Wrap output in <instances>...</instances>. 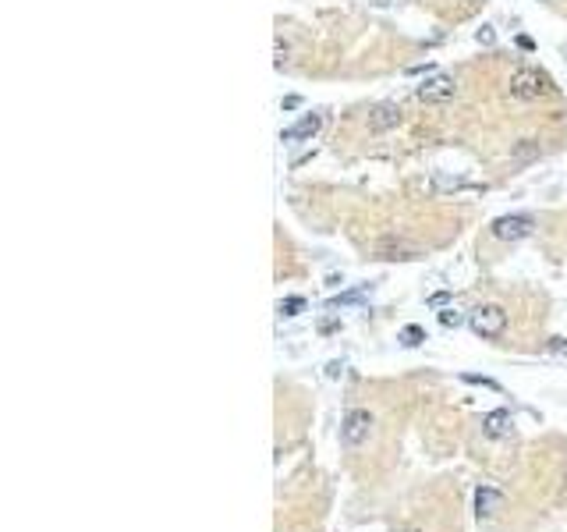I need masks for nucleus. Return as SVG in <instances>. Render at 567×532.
Here are the masks:
<instances>
[{
	"label": "nucleus",
	"instance_id": "nucleus-17",
	"mask_svg": "<svg viewBox=\"0 0 567 532\" xmlns=\"http://www.w3.org/2000/svg\"><path fill=\"white\" fill-rule=\"evenodd\" d=\"M479 43H486V47L493 43V29H490V25H482V32H479Z\"/></svg>",
	"mask_w": 567,
	"mask_h": 532
},
{
	"label": "nucleus",
	"instance_id": "nucleus-2",
	"mask_svg": "<svg viewBox=\"0 0 567 532\" xmlns=\"http://www.w3.org/2000/svg\"><path fill=\"white\" fill-rule=\"evenodd\" d=\"M372 426H376L372 412H365V408H351V412L344 415V422H341V444L348 447V451L362 447L372 437Z\"/></svg>",
	"mask_w": 567,
	"mask_h": 532
},
{
	"label": "nucleus",
	"instance_id": "nucleus-18",
	"mask_svg": "<svg viewBox=\"0 0 567 532\" xmlns=\"http://www.w3.org/2000/svg\"><path fill=\"white\" fill-rule=\"evenodd\" d=\"M284 60H287V43L277 39V64H284Z\"/></svg>",
	"mask_w": 567,
	"mask_h": 532
},
{
	"label": "nucleus",
	"instance_id": "nucleus-5",
	"mask_svg": "<svg viewBox=\"0 0 567 532\" xmlns=\"http://www.w3.org/2000/svg\"><path fill=\"white\" fill-rule=\"evenodd\" d=\"M415 96L422 104H450L457 96V82H454V75H433L422 86H415Z\"/></svg>",
	"mask_w": 567,
	"mask_h": 532
},
{
	"label": "nucleus",
	"instance_id": "nucleus-12",
	"mask_svg": "<svg viewBox=\"0 0 567 532\" xmlns=\"http://www.w3.org/2000/svg\"><path fill=\"white\" fill-rule=\"evenodd\" d=\"M461 380H465V383H475V387H490V391H500V383H496V380H490V376H475V373H465Z\"/></svg>",
	"mask_w": 567,
	"mask_h": 532
},
{
	"label": "nucleus",
	"instance_id": "nucleus-4",
	"mask_svg": "<svg viewBox=\"0 0 567 532\" xmlns=\"http://www.w3.org/2000/svg\"><path fill=\"white\" fill-rule=\"evenodd\" d=\"M535 231V220L529 213H507V217H496L490 223V234L496 241H524Z\"/></svg>",
	"mask_w": 567,
	"mask_h": 532
},
{
	"label": "nucleus",
	"instance_id": "nucleus-10",
	"mask_svg": "<svg viewBox=\"0 0 567 532\" xmlns=\"http://www.w3.org/2000/svg\"><path fill=\"white\" fill-rule=\"evenodd\" d=\"M302 309H305V298H302V295H287V298H280V302H277V313H280L284 319L298 316Z\"/></svg>",
	"mask_w": 567,
	"mask_h": 532
},
{
	"label": "nucleus",
	"instance_id": "nucleus-3",
	"mask_svg": "<svg viewBox=\"0 0 567 532\" xmlns=\"http://www.w3.org/2000/svg\"><path fill=\"white\" fill-rule=\"evenodd\" d=\"M468 326L479 337L496 341V337H503V330H507V313H503L500 305H479V309H472V316H468Z\"/></svg>",
	"mask_w": 567,
	"mask_h": 532
},
{
	"label": "nucleus",
	"instance_id": "nucleus-9",
	"mask_svg": "<svg viewBox=\"0 0 567 532\" xmlns=\"http://www.w3.org/2000/svg\"><path fill=\"white\" fill-rule=\"evenodd\" d=\"M369 125H372L376 132L397 128V125H401V107H397V104H380V107L369 114Z\"/></svg>",
	"mask_w": 567,
	"mask_h": 532
},
{
	"label": "nucleus",
	"instance_id": "nucleus-19",
	"mask_svg": "<svg viewBox=\"0 0 567 532\" xmlns=\"http://www.w3.org/2000/svg\"><path fill=\"white\" fill-rule=\"evenodd\" d=\"M397 532H422V529H397Z\"/></svg>",
	"mask_w": 567,
	"mask_h": 532
},
{
	"label": "nucleus",
	"instance_id": "nucleus-11",
	"mask_svg": "<svg viewBox=\"0 0 567 532\" xmlns=\"http://www.w3.org/2000/svg\"><path fill=\"white\" fill-rule=\"evenodd\" d=\"M422 341H426V330H422V326H405V330H401V344H405V348H418Z\"/></svg>",
	"mask_w": 567,
	"mask_h": 532
},
{
	"label": "nucleus",
	"instance_id": "nucleus-6",
	"mask_svg": "<svg viewBox=\"0 0 567 532\" xmlns=\"http://www.w3.org/2000/svg\"><path fill=\"white\" fill-rule=\"evenodd\" d=\"M319 128H323V114H305V117H298L291 128L280 132V142H305V138H316Z\"/></svg>",
	"mask_w": 567,
	"mask_h": 532
},
{
	"label": "nucleus",
	"instance_id": "nucleus-13",
	"mask_svg": "<svg viewBox=\"0 0 567 532\" xmlns=\"http://www.w3.org/2000/svg\"><path fill=\"white\" fill-rule=\"evenodd\" d=\"M439 323H444V326H457L461 323V313L457 309H439Z\"/></svg>",
	"mask_w": 567,
	"mask_h": 532
},
{
	"label": "nucleus",
	"instance_id": "nucleus-20",
	"mask_svg": "<svg viewBox=\"0 0 567 532\" xmlns=\"http://www.w3.org/2000/svg\"><path fill=\"white\" fill-rule=\"evenodd\" d=\"M465 4H479V0H465Z\"/></svg>",
	"mask_w": 567,
	"mask_h": 532
},
{
	"label": "nucleus",
	"instance_id": "nucleus-8",
	"mask_svg": "<svg viewBox=\"0 0 567 532\" xmlns=\"http://www.w3.org/2000/svg\"><path fill=\"white\" fill-rule=\"evenodd\" d=\"M500 504H503V494H500V489H493V486H479V489H475V515H479V518L496 515Z\"/></svg>",
	"mask_w": 567,
	"mask_h": 532
},
{
	"label": "nucleus",
	"instance_id": "nucleus-15",
	"mask_svg": "<svg viewBox=\"0 0 567 532\" xmlns=\"http://www.w3.org/2000/svg\"><path fill=\"white\" fill-rule=\"evenodd\" d=\"M341 373H344V362H330V365H326V376H330V380H337Z\"/></svg>",
	"mask_w": 567,
	"mask_h": 532
},
{
	"label": "nucleus",
	"instance_id": "nucleus-7",
	"mask_svg": "<svg viewBox=\"0 0 567 532\" xmlns=\"http://www.w3.org/2000/svg\"><path fill=\"white\" fill-rule=\"evenodd\" d=\"M482 433L493 437V440L511 437V433H514V419H511V412H503V408H496V412H486V415H482Z\"/></svg>",
	"mask_w": 567,
	"mask_h": 532
},
{
	"label": "nucleus",
	"instance_id": "nucleus-14",
	"mask_svg": "<svg viewBox=\"0 0 567 532\" xmlns=\"http://www.w3.org/2000/svg\"><path fill=\"white\" fill-rule=\"evenodd\" d=\"M546 348H550L553 355H567V337H553V341L546 344Z\"/></svg>",
	"mask_w": 567,
	"mask_h": 532
},
{
	"label": "nucleus",
	"instance_id": "nucleus-16",
	"mask_svg": "<svg viewBox=\"0 0 567 532\" xmlns=\"http://www.w3.org/2000/svg\"><path fill=\"white\" fill-rule=\"evenodd\" d=\"M302 107V96H284V110H298Z\"/></svg>",
	"mask_w": 567,
	"mask_h": 532
},
{
	"label": "nucleus",
	"instance_id": "nucleus-1",
	"mask_svg": "<svg viewBox=\"0 0 567 532\" xmlns=\"http://www.w3.org/2000/svg\"><path fill=\"white\" fill-rule=\"evenodd\" d=\"M507 93L514 99H524V104H532V99L546 96V93H553V82L546 78L542 71L535 68H518L511 78H507Z\"/></svg>",
	"mask_w": 567,
	"mask_h": 532
}]
</instances>
